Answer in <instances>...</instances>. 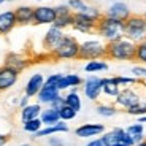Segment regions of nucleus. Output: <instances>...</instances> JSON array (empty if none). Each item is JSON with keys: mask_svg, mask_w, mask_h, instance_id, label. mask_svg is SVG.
Masks as SVG:
<instances>
[{"mask_svg": "<svg viewBox=\"0 0 146 146\" xmlns=\"http://www.w3.org/2000/svg\"><path fill=\"white\" fill-rule=\"evenodd\" d=\"M18 26H30L33 24V8L29 5H21L15 10Z\"/></svg>", "mask_w": 146, "mask_h": 146, "instance_id": "18", "label": "nucleus"}, {"mask_svg": "<svg viewBox=\"0 0 146 146\" xmlns=\"http://www.w3.org/2000/svg\"><path fill=\"white\" fill-rule=\"evenodd\" d=\"M68 8L73 11V13H81V11L86 10V7H88V3L84 2V0H68Z\"/></svg>", "mask_w": 146, "mask_h": 146, "instance_id": "35", "label": "nucleus"}, {"mask_svg": "<svg viewBox=\"0 0 146 146\" xmlns=\"http://www.w3.org/2000/svg\"><path fill=\"white\" fill-rule=\"evenodd\" d=\"M80 56V41L73 35H64L60 43L49 52V57L54 60H72Z\"/></svg>", "mask_w": 146, "mask_h": 146, "instance_id": "3", "label": "nucleus"}, {"mask_svg": "<svg viewBox=\"0 0 146 146\" xmlns=\"http://www.w3.org/2000/svg\"><path fill=\"white\" fill-rule=\"evenodd\" d=\"M76 111L73 108H70V106H67V105H64L62 108L59 110V116H60V121H64V122H67V121H72V119H75L76 117Z\"/></svg>", "mask_w": 146, "mask_h": 146, "instance_id": "32", "label": "nucleus"}, {"mask_svg": "<svg viewBox=\"0 0 146 146\" xmlns=\"http://www.w3.org/2000/svg\"><path fill=\"white\" fill-rule=\"evenodd\" d=\"M95 33L102 38L105 43H111L124 36V21L110 18L103 15L99 19L97 26H95Z\"/></svg>", "mask_w": 146, "mask_h": 146, "instance_id": "1", "label": "nucleus"}, {"mask_svg": "<svg viewBox=\"0 0 146 146\" xmlns=\"http://www.w3.org/2000/svg\"><path fill=\"white\" fill-rule=\"evenodd\" d=\"M22 146H32V145H22Z\"/></svg>", "mask_w": 146, "mask_h": 146, "instance_id": "50", "label": "nucleus"}, {"mask_svg": "<svg viewBox=\"0 0 146 146\" xmlns=\"http://www.w3.org/2000/svg\"><path fill=\"white\" fill-rule=\"evenodd\" d=\"M64 35H65L64 30L57 29V27H54V26L49 27V29L46 30V33H44V36H43V48H44V51L49 54L52 49H56V46L60 43V40L64 38Z\"/></svg>", "mask_w": 146, "mask_h": 146, "instance_id": "12", "label": "nucleus"}, {"mask_svg": "<svg viewBox=\"0 0 146 146\" xmlns=\"http://www.w3.org/2000/svg\"><path fill=\"white\" fill-rule=\"evenodd\" d=\"M132 76H135L140 81L146 80V67L145 65H135L132 68Z\"/></svg>", "mask_w": 146, "mask_h": 146, "instance_id": "37", "label": "nucleus"}, {"mask_svg": "<svg viewBox=\"0 0 146 146\" xmlns=\"http://www.w3.org/2000/svg\"><path fill=\"white\" fill-rule=\"evenodd\" d=\"M48 146H64V141L59 137H51L48 141Z\"/></svg>", "mask_w": 146, "mask_h": 146, "instance_id": "42", "label": "nucleus"}, {"mask_svg": "<svg viewBox=\"0 0 146 146\" xmlns=\"http://www.w3.org/2000/svg\"><path fill=\"white\" fill-rule=\"evenodd\" d=\"M138 122H141V124H146V114L145 116H140V121Z\"/></svg>", "mask_w": 146, "mask_h": 146, "instance_id": "45", "label": "nucleus"}, {"mask_svg": "<svg viewBox=\"0 0 146 146\" xmlns=\"http://www.w3.org/2000/svg\"><path fill=\"white\" fill-rule=\"evenodd\" d=\"M18 26L15 16V10H7L0 13V35H8Z\"/></svg>", "mask_w": 146, "mask_h": 146, "instance_id": "16", "label": "nucleus"}, {"mask_svg": "<svg viewBox=\"0 0 146 146\" xmlns=\"http://www.w3.org/2000/svg\"><path fill=\"white\" fill-rule=\"evenodd\" d=\"M81 84H83V80H81L80 75H76V73H67V75H62V78L59 80L57 88H59V91H65V89L78 88Z\"/></svg>", "mask_w": 146, "mask_h": 146, "instance_id": "20", "label": "nucleus"}, {"mask_svg": "<svg viewBox=\"0 0 146 146\" xmlns=\"http://www.w3.org/2000/svg\"><path fill=\"white\" fill-rule=\"evenodd\" d=\"M133 146H146V140H143V141H140V143H135Z\"/></svg>", "mask_w": 146, "mask_h": 146, "instance_id": "46", "label": "nucleus"}, {"mask_svg": "<svg viewBox=\"0 0 146 146\" xmlns=\"http://www.w3.org/2000/svg\"><path fill=\"white\" fill-rule=\"evenodd\" d=\"M83 92L89 100H92V102L99 100L100 94H102V78L95 76V75L88 76L83 81Z\"/></svg>", "mask_w": 146, "mask_h": 146, "instance_id": "8", "label": "nucleus"}, {"mask_svg": "<svg viewBox=\"0 0 146 146\" xmlns=\"http://www.w3.org/2000/svg\"><path fill=\"white\" fill-rule=\"evenodd\" d=\"M105 15L110 16V18L119 19V21H127V18L132 15V11L129 8V5L124 3V2H114L108 7Z\"/></svg>", "mask_w": 146, "mask_h": 146, "instance_id": "14", "label": "nucleus"}, {"mask_svg": "<svg viewBox=\"0 0 146 146\" xmlns=\"http://www.w3.org/2000/svg\"><path fill=\"white\" fill-rule=\"evenodd\" d=\"M125 132H127L129 135L133 138V141H135V143H140V141L145 140V127H143L141 122H137V124L129 125V127L125 129Z\"/></svg>", "mask_w": 146, "mask_h": 146, "instance_id": "26", "label": "nucleus"}, {"mask_svg": "<svg viewBox=\"0 0 146 146\" xmlns=\"http://www.w3.org/2000/svg\"><path fill=\"white\" fill-rule=\"evenodd\" d=\"M64 105H65V100H64L62 95H57V97H56L51 103H49V106H51V108H54V110H57V111L62 108Z\"/></svg>", "mask_w": 146, "mask_h": 146, "instance_id": "38", "label": "nucleus"}, {"mask_svg": "<svg viewBox=\"0 0 146 146\" xmlns=\"http://www.w3.org/2000/svg\"><path fill=\"white\" fill-rule=\"evenodd\" d=\"M135 60L140 62L141 65H146V40L137 43L135 48Z\"/></svg>", "mask_w": 146, "mask_h": 146, "instance_id": "31", "label": "nucleus"}, {"mask_svg": "<svg viewBox=\"0 0 146 146\" xmlns=\"http://www.w3.org/2000/svg\"><path fill=\"white\" fill-rule=\"evenodd\" d=\"M102 138L106 143V146H133L135 145L133 138L125 132V129H121V127H116L113 130L103 133Z\"/></svg>", "mask_w": 146, "mask_h": 146, "instance_id": "6", "label": "nucleus"}, {"mask_svg": "<svg viewBox=\"0 0 146 146\" xmlns=\"http://www.w3.org/2000/svg\"><path fill=\"white\" fill-rule=\"evenodd\" d=\"M81 13H83V15H86L88 18L94 19L95 22H99V19L103 16V13H102V11H100L97 7H94V5H88V7H86V10H84V11H81Z\"/></svg>", "mask_w": 146, "mask_h": 146, "instance_id": "33", "label": "nucleus"}, {"mask_svg": "<svg viewBox=\"0 0 146 146\" xmlns=\"http://www.w3.org/2000/svg\"><path fill=\"white\" fill-rule=\"evenodd\" d=\"M54 21H56L54 7L40 5V7L33 8V24H36V26H52Z\"/></svg>", "mask_w": 146, "mask_h": 146, "instance_id": "7", "label": "nucleus"}, {"mask_svg": "<svg viewBox=\"0 0 146 146\" xmlns=\"http://www.w3.org/2000/svg\"><path fill=\"white\" fill-rule=\"evenodd\" d=\"M72 24H73V13L56 16V21L52 22V26L57 27V29H60V30L67 29V27H72Z\"/></svg>", "mask_w": 146, "mask_h": 146, "instance_id": "28", "label": "nucleus"}, {"mask_svg": "<svg viewBox=\"0 0 146 146\" xmlns=\"http://www.w3.org/2000/svg\"><path fill=\"white\" fill-rule=\"evenodd\" d=\"M64 132H68V124H65L64 121H59L57 124H54V125H44L35 135L36 137H49V135H54V133H64Z\"/></svg>", "mask_w": 146, "mask_h": 146, "instance_id": "21", "label": "nucleus"}, {"mask_svg": "<svg viewBox=\"0 0 146 146\" xmlns=\"http://www.w3.org/2000/svg\"><path fill=\"white\" fill-rule=\"evenodd\" d=\"M22 129L26 132H29V133H38V132L43 129V122H41L40 117H35V119H30V121H26V122H22Z\"/></svg>", "mask_w": 146, "mask_h": 146, "instance_id": "29", "label": "nucleus"}, {"mask_svg": "<svg viewBox=\"0 0 146 146\" xmlns=\"http://www.w3.org/2000/svg\"><path fill=\"white\" fill-rule=\"evenodd\" d=\"M60 78H62V73H52V75H49V76L44 80V83L51 84V86H57V83H59Z\"/></svg>", "mask_w": 146, "mask_h": 146, "instance_id": "39", "label": "nucleus"}, {"mask_svg": "<svg viewBox=\"0 0 146 146\" xmlns=\"http://www.w3.org/2000/svg\"><path fill=\"white\" fill-rule=\"evenodd\" d=\"M95 26L97 22L94 19L88 18L86 15L83 13H73V24L72 27L76 32H81V33H92L95 32Z\"/></svg>", "mask_w": 146, "mask_h": 146, "instance_id": "10", "label": "nucleus"}, {"mask_svg": "<svg viewBox=\"0 0 146 146\" xmlns=\"http://www.w3.org/2000/svg\"><path fill=\"white\" fill-rule=\"evenodd\" d=\"M124 36L133 43L146 40V19L143 15H130L124 21Z\"/></svg>", "mask_w": 146, "mask_h": 146, "instance_id": "4", "label": "nucleus"}, {"mask_svg": "<svg viewBox=\"0 0 146 146\" xmlns=\"http://www.w3.org/2000/svg\"><path fill=\"white\" fill-rule=\"evenodd\" d=\"M121 91V86L117 84L116 78H102V92L108 97H116Z\"/></svg>", "mask_w": 146, "mask_h": 146, "instance_id": "22", "label": "nucleus"}, {"mask_svg": "<svg viewBox=\"0 0 146 146\" xmlns=\"http://www.w3.org/2000/svg\"><path fill=\"white\" fill-rule=\"evenodd\" d=\"M38 2H49V0H38Z\"/></svg>", "mask_w": 146, "mask_h": 146, "instance_id": "48", "label": "nucleus"}, {"mask_svg": "<svg viewBox=\"0 0 146 146\" xmlns=\"http://www.w3.org/2000/svg\"><path fill=\"white\" fill-rule=\"evenodd\" d=\"M5 2H7V0H0V5H2V3H5Z\"/></svg>", "mask_w": 146, "mask_h": 146, "instance_id": "47", "label": "nucleus"}, {"mask_svg": "<svg viewBox=\"0 0 146 146\" xmlns=\"http://www.w3.org/2000/svg\"><path fill=\"white\" fill-rule=\"evenodd\" d=\"M81 60H99L106 59V43L102 40H86L80 43V56Z\"/></svg>", "mask_w": 146, "mask_h": 146, "instance_id": "5", "label": "nucleus"}, {"mask_svg": "<svg viewBox=\"0 0 146 146\" xmlns=\"http://www.w3.org/2000/svg\"><path fill=\"white\" fill-rule=\"evenodd\" d=\"M114 102H116V106H121V108L127 110V108H130V106L140 103L141 99H140V95L132 88H124V89H121L119 94L114 97Z\"/></svg>", "mask_w": 146, "mask_h": 146, "instance_id": "9", "label": "nucleus"}, {"mask_svg": "<svg viewBox=\"0 0 146 146\" xmlns=\"http://www.w3.org/2000/svg\"><path fill=\"white\" fill-rule=\"evenodd\" d=\"M8 140H10V137H8V135H2V133H0V146L7 145Z\"/></svg>", "mask_w": 146, "mask_h": 146, "instance_id": "44", "label": "nucleus"}, {"mask_svg": "<svg viewBox=\"0 0 146 146\" xmlns=\"http://www.w3.org/2000/svg\"><path fill=\"white\" fill-rule=\"evenodd\" d=\"M40 119L43 122V125H54L60 121V116H59V111L54 108H46V110H41L40 113Z\"/></svg>", "mask_w": 146, "mask_h": 146, "instance_id": "24", "label": "nucleus"}, {"mask_svg": "<svg viewBox=\"0 0 146 146\" xmlns=\"http://www.w3.org/2000/svg\"><path fill=\"white\" fill-rule=\"evenodd\" d=\"M143 84H145V88H146V83H143Z\"/></svg>", "mask_w": 146, "mask_h": 146, "instance_id": "51", "label": "nucleus"}, {"mask_svg": "<svg viewBox=\"0 0 146 146\" xmlns=\"http://www.w3.org/2000/svg\"><path fill=\"white\" fill-rule=\"evenodd\" d=\"M84 146H106V143L103 141V138L100 137V138H94V140H91V141L86 143Z\"/></svg>", "mask_w": 146, "mask_h": 146, "instance_id": "41", "label": "nucleus"}, {"mask_svg": "<svg viewBox=\"0 0 146 146\" xmlns=\"http://www.w3.org/2000/svg\"><path fill=\"white\" fill-rule=\"evenodd\" d=\"M64 100H65V105L70 106V108H73L76 113L81 110V97H80V94H78L76 88H73V91H70L68 94L64 97Z\"/></svg>", "mask_w": 146, "mask_h": 146, "instance_id": "25", "label": "nucleus"}, {"mask_svg": "<svg viewBox=\"0 0 146 146\" xmlns=\"http://www.w3.org/2000/svg\"><path fill=\"white\" fill-rule=\"evenodd\" d=\"M54 10H56V16H60V15H68V13H73V11L68 8V5H57V7H54Z\"/></svg>", "mask_w": 146, "mask_h": 146, "instance_id": "40", "label": "nucleus"}, {"mask_svg": "<svg viewBox=\"0 0 146 146\" xmlns=\"http://www.w3.org/2000/svg\"><path fill=\"white\" fill-rule=\"evenodd\" d=\"M5 65L11 67V68H15L16 72L21 73L30 65V59L21 52H8L7 57H5Z\"/></svg>", "mask_w": 146, "mask_h": 146, "instance_id": "13", "label": "nucleus"}, {"mask_svg": "<svg viewBox=\"0 0 146 146\" xmlns=\"http://www.w3.org/2000/svg\"><path fill=\"white\" fill-rule=\"evenodd\" d=\"M44 80H46V78H44L41 73H33L32 76L29 78V81L26 83V89H24L27 97H36L38 92L41 91V88H43Z\"/></svg>", "mask_w": 146, "mask_h": 146, "instance_id": "17", "label": "nucleus"}, {"mask_svg": "<svg viewBox=\"0 0 146 146\" xmlns=\"http://www.w3.org/2000/svg\"><path fill=\"white\" fill-rule=\"evenodd\" d=\"M40 113H41L40 103H29L27 106L21 108V119H22V122H26V121L40 117Z\"/></svg>", "mask_w": 146, "mask_h": 146, "instance_id": "23", "label": "nucleus"}, {"mask_svg": "<svg viewBox=\"0 0 146 146\" xmlns=\"http://www.w3.org/2000/svg\"><path fill=\"white\" fill-rule=\"evenodd\" d=\"M117 81V84H119L121 88L122 86H125V88H129V86H132V84H137L140 83V80H137L135 76H114Z\"/></svg>", "mask_w": 146, "mask_h": 146, "instance_id": "36", "label": "nucleus"}, {"mask_svg": "<svg viewBox=\"0 0 146 146\" xmlns=\"http://www.w3.org/2000/svg\"><path fill=\"white\" fill-rule=\"evenodd\" d=\"M84 70H86L88 73L105 72V70H108V64H106L103 59H99V60H89V62L84 65Z\"/></svg>", "mask_w": 146, "mask_h": 146, "instance_id": "27", "label": "nucleus"}, {"mask_svg": "<svg viewBox=\"0 0 146 146\" xmlns=\"http://www.w3.org/2000/svg\"><path fill=\"white\" fill-rule=\"evenodd\" d=\"M19 78V72H16L15 68H11L8 65H2L0 67V91H8L18 83Z\"/></svg>", "mask_w": 146, "mask_h": 146, "instance_id": "11", "label": "nucleus"}, {"mask_svg": "<svg viewBox=\"0 0 146 146\" xmlns=\"http://www.w3.org/2000/svg\"><path fill=\"white\" fill-rule=\"evenodd\" d=\"M29 99H30V97H27V95L24 94V95L21 97V99H19V106H21V108L27 106V105H29Z\"/></svg>", "mask_w": 146, "mask_h": 146, "instance_id": "43", "label": "nucleus"}, {"mask_svg": "<svg viewBox=\"0 0 146 146\" xmlns=\"http://www.w3.org/2000/svg\"><path fill=\"white\" fill-rule=\"evenodd\" d=\"M129 114H132V116H145L146 114V103H143V102H140V103H137V105H133V106H130V108H127L125 110Z\"/></svg>", "mask_w": 146, "mask_h": 146, "instance_id": "34", "label": "nucleus"}, {"mask_svg": "<svg viewBox=\"0 0 146 146\" xmlns=\"http://www.w3.org/2000/svg\"><path fill=\"white\" fill-rule=\"evenodd\" d=\"M137 43L122 36L116 41L106 43V59L110 60H135Z\"/></svg>", "mask_w": 146, "mask_h": 146, "instance_id": "2", "label": "nucleus"}, {"mask_svg": "<svg viewBox=\"0 0 146 146\" xmlns=\"http://www.w3.org/2000/svg\"><path fill=\"white\" fill-rule=\"evenodd\" d=\"M105 133V125L103 124H83L75 129V135L80 138H92Z\"/></svg>", "mask_w": 146, "mask_h": 146, "instance_id": "15", "label": "nucleus"}, {"mask_svg": "<svg viewBox=\"0 0 146 146\" xmlns=\"http://www.w3.org/2000/svg\"><path fill=\"white\" fill-rule=\"evenodd\" d=\"M0 92H2V91H0Z\"/></svg>", "mask_w": 146, "mask_h": 146, "instance_id": "52", "label": "nucleus"}, {"mask_svg": "<svg viewBox=\"0 0 146 146\" xmlns=\"http://www.w3.org/2000/svg\"><path fill=\"white\" fill-rule=\"evenodd\" d=\"M143 16H145V19H146V11H145V15H143Z\"/></svg>", "mask_w": 146, "mask_h": 146, "instance_id": "49", "label": "nucleus"}, {"mask_svg": "<svg viewBox=\"0 0 146 146\" xmlns=\"http://www.w3.org/2000/svg\"><path fill=\"white\" fill-rule=\"evenodd\" d=\"M57 95H60V91H59L57 86H51V84H43V88H41V91L38 92V103H44V105H49V103L52 102V100L57 97Z\"/></svg>", "mask_w": 146, "mask_h": 146, "instance_id": "19", "label": "nucleus"}, {"mask_svg": "<svg viewBox=\"0 0 146 146\" xmlns=\"http://www.w3.org/2000/svg\"><path fill=\"white\" fill-rule=\"evenodd\" d=\"M95 111H97V114H100L103 117H113L117 113V106L110 105V103H100V105H97Z\"/></svg>", "mask_w": 146, "mask_h": 146, "instance_id": "30", "label": "nucleus"}]
</instances>
